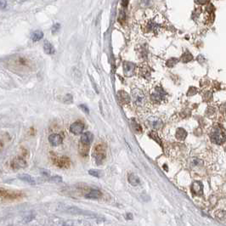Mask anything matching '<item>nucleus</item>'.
Masks as SVG:
<instances>
[{
	"mask_svg": "<svg viewBox=\"0 0 226 226\" xmlns=\"http://www.w3.org/2000/svg\"><path fill=\"white\" fill-rule=\"evenodd\" d=\"M210 138L212 142H213L214 144H217V145L223 144L226 140L224 132L222 128H220L219 126H216L211 130Z\"/></svg>",
	"mask_w": 226,
	"mask_h": 226,
	"instance_id": "nucleus-1",
	"label": "nucleus"
},
{
	"mask_svg": "<svg viewBox=\"0 0 226 226\" xmlns=\"http://www.w3.org/2000/svg\"><path fill=\"white\" fill-rule=\"evenodd\" d=\"M132 97H133V100L135 104L138 106H142L145 102V95L138 88H134L132 90Z\"/></svg>",
	"mask_w": 226,
	"mask_h": 226,
	"instance_id": "nucleus-2",
	"label": "nucleus"
},
{
	"mask_svg": "<svg viewBox=\"0 0 226 226\" xmlns=\"http://www.w3.org/2000/svg\"><path fill=\"white\" fill-rule=\"evenodd\" d=\"M84 129V124L82 122H76L70 127V131L74 135H80Z\"/></svg>",
	"mask_w": 226,
	"mask_h": 226,
	"instance_id": "nucleus-3",
	"label": "nucleus"
},
{
	"mask_svg": "<svg viewBox=\"0 0 226 226\" xmlns=\"http://www.w3.org/2000/svg\"><path fill=\"white\" fill-rule=\"evenodd\" d=\"M191 191L193 192V194L196 196H202L203 194V185L202 183L199 181L193 183L191 185Z\"/></svg>",
	"mask_w": 226,
	"mask_h": 226,
	"instance_id": "nucleus-4",
	"label": "nucleus"
},
{
	"mask_svg": "<svg viewBox=\"0 0 226 226\" xmlns=\"http://www.w3.org/2000/svg\"><path fill=\"white\" fill-rule=\"evenodd\" d=\"M95 158L96 161L99 163V161H102L105 157V149L101 145H99L95 148Z\"/></svg>",
	"mask_w": 226,
	"mask_h": 226,
	"instance_id": "nucleus-5",
	"label": "nucleus"
},
{
	"mask_svg": "<svg viewBox=\"0 0 226 226\" xmlns=\"http://www.w3.org/2000/svg\"><path fill=\"white\" fill-rule=\"evenodd\" d=\"M48 141L53 146H57V145H59L62 143V137L59 135L54 134V135H51L48 137Z\"/></svg>",
	"mask_w": 226,
	"mask_h": 226,
	"instance_id": "nucleus-6",
	"label": "nucleus"
},
{
	"mask_svg": "<svg viewBox=\"0 0 226 226\" xmlns=\"http://www.w3.org/2000/svg\"><path fill=\"white\" fill-rule=\"evenodd\" d=\"M135 69V65L131 62H124L123 64V70H124V73L126 76H131Z\"/></svg>",
	"mask_w": 226,
	"mask_h": 226,
	"instance_id": "nucleus-7",
	"label": "nucleus"
},
{
	"mask_svg": "<svg viewBox=\"0 0 226 226\" xmlns=\"http://www.w3.org/2000/svg\"><path fill=\"white\" fill-rule=\"evenodd\" d=\"M164 91L162 90L161 88H157L156 92H155L153 95H151V99L155 102H159V101H162L164 98Z\"/></svg>",
	"mask_w": 226,
	"mask_h": 226,
	"instance_id": "nucleus-8",
	"label": "nucleus"
},
{
	"mask_svg": "<svg viewBox=\"0 0 226 226\" xmlns=\"http://www.w3.org/2000/svg\"><path fill=\"white\" fill-rule=\"evenodd\" d=\"M92 141H93V135L90 132H86L81 136V142L83 143V145H90Z\"/></svg>",
	"mask_w": 226,
	"mask_h": 226,
	"instance_id": "nucleus-9",
	"label": "nucleus"
},
{
	"mask_svg": "<svg viewBox=\"0 0 226 226\" xmlns=\"http://www.w3.org/2000/svg\"><path fill=\"white\" fill-rule=\"evenodd\" d=\"M101 196H102V193L99 190H91L85 196V197L88 199H99Z\"/></svg>",
	"mask_w": 226,
	"mask_h": 226,
	"instance_id": "nucleus-10",
	"label": "nucleus"
},
{
	"mask_svg": "<svg viewBox=\"0 0 226 226\" xmlns=\"http://www.w3.org/2000/svg\"><path fill=\"white\" fill-rule=\"evenodd\" d=\"M118 98L119 100L123 104H127L130 101V97L127 93L125 91H119L118 92Z\"/></svg>",
	"mask_w": 226,
	"mask_h": 226,
	"instance_id": "nucleus-11",
	"label": "nucleus"
},
{
	"mask_svg": "<svg viewBox=\"0 0 226 226\" xmlns=\"http://www.w3.org/2000/svg\"><path fill=\"white\" fill-rule=\"evenodd\" d=\"M44 52L48 54V55H54L55 54V52H56V49H55V48L54 46L52 45L51 43H49V42H48L46 41L44 44Z\"/></svg>",
	"mask_w": 226,
	"mask_h": 226,
	"instance_id": "nucleus-12",
	"label": "nucleus"
},
{
	"mask_svg": "<svg viewBox=\"0 0 226 226\" xmlns=\"http://www.w3.org/2000/svg\"><path fill=\"white\" fill-rule=\"evenodd\" d=\"M128 182L131 185H133V186H137V185H139V178L135 174H131L128 176Z\"/></svg>",
	"mask_w": 226,
	"mask_h": 226,
	"instance_id": "nucleus-13",
	"label": "nucleus"
},
{
	"mask_svg": "<svg viewBox=\"0 0 226 226\" xmlns=\"http://www.w3.org/2000/svg\"><path fill=\"white\" fill-rule=\"evenodd\" d=\"M18 178H20V179H21V180L25 181V182L28 183V184H31V185H35L36 184L35 179L32 178L31 175L29 174H20L18 176Z\"/></svg>",
	"mask_w": 226,
	"mask_h": 226,
	"instance_id": "nucleus-14",
	"label": "nucleus"
},
{
	"mask_svg": "<svg viewBox=\"0 0 226 226\" xmlns=\"http://www.w3.org/2000/svg\"><path fill=\"white\" fill-rule=\"evenodd\" d=\"M13 166L15 167H24L27 166V163L26 162L24 161L22 158H16L14 160V162H13Z\"/></svg>",
	"mask_w": 226,
	"mask_h": 226,
	"instance_id": "nucleus-15",
	"label": "nucleus"
},
{
	"mask_svg": "<svg viewBox=\"0 0 226 226\" xmlns=\"http://www.w3.org/2000/svg\"><path fill=\"white\" fill-rule=\"evenodd\" d=\"M43 37H44V33H43V32H41V31H35L34 32H32V41H34V42H38V41H39V40L42 39Z\"/></svg>",
	"mask_w": 226,
	"mask_h": 226,
	"instance_id": "nucleus-16",
	"label": "nucleus"
},
{
	"mask_svg": "<svg viewBox=\"0 0 226 226\" xmlns=\"http://www.w3.org/2000/svg\"><path fill=\"white\" fill-rule=\"evenodd\" d=\"M186 135H187L186 131L185 130V129H183V128H178V130H177V132H176V137H177L178 139H180V140H183V139H185Z\"/></svg>",
	"mask_w": 226,
	"mask_h": 226,
	"instance_id": "nucleus-17",
	"label": "nucleus"
},
{
	"mask_svg": "<svg viewBox=\"0 0 226 226\" xmlns=\"http://www.w3.org/2000/svg\"><path fill=\"white\" fill-rule=\"evenodd\" d=\"M215 217L218 220H224L226 219V212L224 210H218L215 213Z\"/></svg>",
	"mask_w": 226,
	"mask_h": 226,
	"instance_id": "nucleus-18",
	"label": "nucleus"
},
{
	"mask_svg": "<svg viewBox=\"0 0 226 226\" xmlns=\"http://www.w3.org/2000/svg\"><path fill=\"white\" fill-rule=\"evenodd\" d=\"M69 163H70V161L66 157H62V158L59 159V162H58L59 166L62 167H67L69 166Z\"/></svg>",
	"mask_w": 226,
	"mask_h": 226,
	"instance_id": "nucleus-19",
	"label": "nucleus"
},
{
	"mask_svg": "<svg viewBox=\"0 0 226 226\" xmlns=\"http://www.w3.org/2000/svg\"><path fill=\"white\" fill-rule=\"evenodd\" d=\"M182 59L184 62H188V61H190L192 59V56L190 55V54H185L182 57Z\"/></svg>",
	"mask_w": 226,
	"mask_h": 226,
	"instance_id": "nucleus-20",
	"label": "nucleus"
},
{
	"mask_svg": "<svg viewBox=\"0 0 226 226\" xmlns=\"http://www.w3.org/2000/svg\"><path fill=\"white\" fill-rule=\"evenodd\" d=\"M132 126H133V128L135 129V131H137V132H139V131H141V127L139 126L138 123L135 122V121H133V123H132Z\"/></svg>",
	"mask_w": 226,
	"mask_h": 226,
	"instance_id": "nucleus-21",
	"label": "nucleus"
},
{
	"mask_svg": "<svg viewBox=\"0 0 226 226\" xmlns=\"http://www.w3.org/2000/svg\"><path fill=\"white\" fill-rule=\"evenodd\" d=\"M88 174H89L90 175H92V176H95V177L99 178V171L93 170V169H91V170L88 171Z\"/></svg>",
	"mask_w": 226,
	"mask_h": 226,
	"instance_id": "nucleus-22",
	"label": "nucleus"
},
{
	"mask_svg": "<svg viewBox=\"0 0 226 226\" xmlns=\"http://www.w3.org/2000/svg\"><path fill=\"white\" fill-rule=\"evenodd\" d=\"M59 28H60V25H59V23L55 24V25L53 26V27H52V32H53V33H56V32L59 30Z\"/></svg>",
	"mask_w": 226,
	"mask_h": 226,
	"instance_id": "nucleus-23",
	"label": "nucleus"
},
{
	"mask_svg": "<svg viewBox=\"0 0 226 226\" xmlns=\"http://www.w3.org/2000/svg\"><path fill=\"white\" fill-rule=\"evenodd\" d=\"M52 181H54V182H61L62 181V178L61 177H59V176H54V177H52L51 178Z\"/></svg>",
	"mask_w": 226,
	"mask_h": 226,
	"instance_id": "nucleus-24",
	"label": "nucleus"
},
{
	"mask_svg": "<svg viewBox=\"0 0 226 226\" xmlns=\"http://www.w3.org/2000/svg\"><path fill=\"white\" fill-rule=\"evenodd\" d=\"M79 107L82 109V110H83V111H84V112H85V113H88V112H89V111H88V108L85 105H80Z\"/></svg>",
	"mask_w": 226,
	"mask_h": 226,
	"instance_id": "nucleus-25",
	"label": "nucleus"
},
{
	"mask_svg": "<svg viewBox=\"0 0 226 226\" xmlns=\"http://www.w3.org/2000/svg\"><path fill=\"white\" fill-rule=\"evenodd\" d=\"M118 20H120V21L125 20V14H124L123 12V13H121V14H120V16H119Z\"/></svg>",
	"mask_w": 226,
	"mask_h": 226,
	"instance_id": "nucleus-26",
	"label": "nucleus"
},
{
	"mask_svg": "<svg viewBox=\"0 0 226 226\" xmlns=\"http://www.w3.org/2000/svg\"><path fill=\"white\" fill-rule=\"evenodd\" d=\"M0 4H1V6H2V8H3V9L4 8L5 4H7L6 3H5V2H4V1H1V2H0Z\"/></svg>",
	"mask_w": 226,
	"mask_h": 226,
	"instance_id": "nucleus-27",
	"label": "nucleus"
},
{
	"mask_svg": "<svg viewBox=\"0 0 226 226\" xmlns=\"http://www.w3.org/2000/svg\"><path fill=\"white\" fill-rule=\"evenodd\" d=\"M127 4H128V2H127V1H125V2H122V4H123V5H127Z\"/></svg>",
	"mask_w": 226,
	"mask_h": 226,
	"instance_id": "nucleus-28",
	"label": "nucleus"
}]
</instances>
